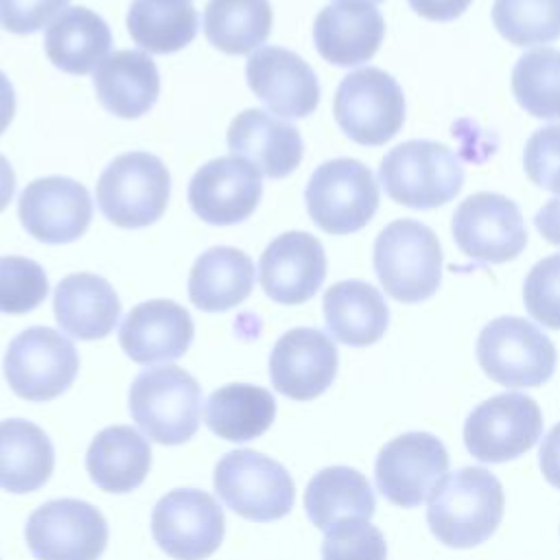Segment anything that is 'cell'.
<instances>
[{
  "instance_id": "obj_24",
  "label": "cell",
  "mask_w": 560,
  "mask_h": 560,
  "mask_svg": "<svg viewBox=\"0 0 560 560\" xmlns=\"http://www.w3.org/2000/svg\"><path fill=\"white\" fill-rule=\"evenodd\" d=\"M94 90L101 105L118 118L147 114L160 94V74L142 50H116L94 70Z\"/></svg>"
},
{
  "instance_id": "obj_43",
  "label": "cell",
  "mask_w": 560,
  "mask_h": 560,
  "mask_svg": "<svg viewBox=\"0 0 560 560\" xmlns=\"http://www.w3.org/2000/svg\"><path fill=\"white\" fill-rule=\"evenodd\" d=\"M540 470H542V477L560 490V422L542 440Z\"/></svg>"
},
{
  "instance_id": "obj_5",
  "label": "cell",
  "mask_w": 560,
  "mask_h": 560,
  "mask_svg": "<svg viewBox=\"0 0 560 560\" xmlns=\"http://www.w3.org/2000/svg\"><path fill=\"white\" fill-rule=\"evenodd\" d=\"M168 195V168L158 155L147 151L114 158L96 184V201L103 217L127 230L155 223L166 210Z\"/></svg>"
},
{
  "instance_id": "obj_23",
  "label": "cell",
  "mask_w": 560,
  "mask_h": 560,
  "mask_svg": "<svg viewBox=\"0 0 560 560\" xmlns=\"http://www.w3.org/2000/svg\"><path fill=\"white\" fill-rule=\"evenodd\" d=\"M228 147L271 179L287 177L302 162V136L265 109H245L228 127Z\"/></svg>"
},
{
  "instance_id": "obj_9",
  "label": "cell",
  "mask_w": 560,
  "mask_h": 560,
  "mask_svg": "<svg viewBox=\"0 0 560 560\" xmlns=\"http://www.w3.org/2000/svg\"><path fill=\"white\" fill-rule=\"evenodd\" d=\"M304 199L317 228L337 236L352 234L374 217L378 184L363 162L337 158L313 171Z\"/></svg>"
},
{
  "instance_id": "obj_41",
  "label": "cell",
  "mask_w": 560,
  "mask_h": 560,
  "mask_svg": "<svg viewBox=\"0 0 560 560\" xmlns=\"http://www.w3.org/2000/svg\"><path fill=\"white\" fill-rule=\"evenodd\" d=\"M70 0H0V24L9 33L42 31Z\"/></svg>"
},
{
  "instance_id": "obj_40",
  "label": "cell",
  "mask_w": 560,
  "mask_h": 560,
  "mask_svg": "<svg viewBox=\"0 0 560 560\" xmlns=\"http://www.w3.org/2000/svg\"><path fill=\"white\" fill-rule=\"evenodd\" d=\"M523 166L536 186L560 195V125L542 127L529 136Z\"/></svg>"
},
{
  "instance_id": "obj_36",
  "label": "cell",
  "mask_w": 560,
  "mask_h": 560,
  "mask_svg": "<svg viewBox=\"0 0 560 560\" xmlns=\"http://www.w3.org/2000/svg\"><path fill=\"white\" fill-rule=\"evenodd\" d=\"M492 22L514 46H538L560 37V0H494Z\"/></svg>"
},
{
  "instance_id": "obj_6",
  "label": "cell",
  "mask_w": 560,
  "mask_h": 560,
  "mask_svg": "<svg viewBox=\"0 0 560 560\" xmlns=\"http://www.w3.org/2000/svg\"><path fill=\"white\" fill-rule=\"evenodd\" d=\"M214 490L232 512L256 523L287 516L295 501V486L287 468L249 448L230 451L219 459Z\"/></svg>"
},
{
  "instance_id": "obj_7",
  "label": "cell",
  "mask_w": 560,
  "mask_h": 560,
  "mask_svg": "<svg viewBox=\"0 0 560 560\" xmlns=\"http://www.w3.org/2000/svg\"><path fill=\"white\" fill-rule=\"evenodd\" d=\"M481 370L505 387H538L556 370V346L532 322L503 315L483 326L477 339Z\"/></svg>"
},
{
  "instance_id": "obj_8",
  "label": "cell",
  "mask_w": 560,
  "mask_h": 560,
  "mask_svg": "<svg viewBox=\"0 0 560 560\" xmlns=\"http://www.w3.org/2000/svg\"><path fill=\"white\" fill-rule=\"evenodd\" d=\"M335 120L357 144L389 142L405 122V94L398 81L381 68H359L346 74L332 101Z\"/></svg>"
},
{
  "instance_id": "obj_47",
  "label": "cell",
  "mask_w": 560,
  "mask_h": 560,
  "mask_svg": "<svg viewBox=\"0 0 560 560\" xmlns=\"http://www.w3.org/2000/svg\"><path fill=\"white\" fill-rule=\"evenodd\" d=\"M370 2H383V0H370Z\"/></svg>"
},
{
  "instance_id": "obj_15",
  "label": "cell",
  "mask_w": 560,
  "mask_h": 560,
  "mask_svg": "<svg viewBox=\"0 0 560 560\" xmlns=\"http://www.w3.org/2000/svg\"><path fill=\"white\" fill-rule=\"evenodd\" d=\"M448 468V453L440 438L411 431L387 442L374 464L376 488L400 508H418Z\"/></svg>"
},
{
  "instance_id": "obj_29",
  "label": "cell",
  "mask_w": 560,
  "mask_h": 560,
  "mask_svg": "<svg viewBox=\"0 0 560 560\" xmlns=\"http://www.w3.org/2000/svg\"><path fill=\"white\" fill-rule=\"evenodd\" d=\"M254 289V262L236 247H212L203 252L188 276V298L206 313L228 311Z\"/></svg>"
},
{
  "instance_id": "obj_1",
  "label": "cell",
  "mask_w": 560,
  "mask_h": 560,
  "mask_svg": "<svg viewBox=\"0 0 560 560\" xmlns=\"http://www.w3.org/2000/svg\"><path fill=\"white\" fill-rule=\"evenodd\" d=\"M503 508L501 481L486 468L468 466L440 479L429 497L427 521L440 542L468 549L494 534Z\"/></svg>"
},
{
  "instance_id": "obj_46",
  "label": "cell",
  "mask_w": 560,
  "mask_h": 560,
  "mask_svg": "<svg viewBox=\"0 0 560 560\" xmlns=\"http://www.w3.org/2000/svg\"><path fill=\"white\" fill-rule=\"evenodd\" d=\"M13 192H15V173L9 160L0 153V212L9 206Z\"/></svg>"
},
{
  "instance_id": "obj_10",
  "label": "cell",
  "mask_w": 560,
  "mask_h": 560,
  "mask_svg": "<svg viewBox=\"0 0 560 560\" xmlns=\"http://www.w3.org/2000/svg\"><path fill=\"white\" fill-rule=\"evenodd\" d=\"M79 354L59 330L33 326L11 339L4 352L9 387L24 400L46 402L61 396L77 378Z\"/></svg>"
},
{
  "instance_id": "obj_26",
  "label": "cell",
  "mask_w": 560,
  "mask_h": 560,
  "mask_svg": "<svg viewBox=\"0 0 560 560\" xmlns=\"http://www.w3.org/2000/svg\"><path fill=\"white\" fill-rule=\"evenodd\" d=\"M324 319L332 337L346 346L376 343L389 324V308L378 289L363 280H343L324 293Z\"/></svg>"
},
{
  "instance_id": "obj_4",
  "label": "cell",
  "mask_w": 560,
  "mask_h": 560,
  "mask_svg": "<svg viewBox=\"0 0 560 560\" xmlns=\"http://www.w3.org/2000/svg\"><path fill=\"white\" fill-rule=\"evenodd\" d=\"M389 199L413 210H431L451 201L464 184L459 158L433 140H407L394 147L378 166Z\"/></svg>"
},
{
  "instance_id": "obj_18",
  "label": "cell",
  "mask_w": 560,
  "mask_h": 560,
  "mask_svg": "<svg viewBox=\"0 0 560 560\" xmlns=\"http://www.w3.org/2000/svg\"><path fill=\"white\" fill-rule=\"evenodd\" d=\"M339 354L335 341L317 328H291L269 357V378L276 392L293 400H313L337 376Z\"/></svg>"
},
{
  "instance_id": "obj_39",
  "label": "cell",
  "mask_w": 560,
  "mask_h": 560,
  "mask_svg": "<svg viewBox=\"0 0 560 560\" xmlns=\"http://www.w3.org/2000/svg\"><path fill=\"white\" fill-rule=\"evenodd\" d=\"M527 313L547 328L560 330V254L538 260L523 284Z\"/></svg>"
},
{
  "instance_id": "obj_17",
  "label": "cell",
  "mask_w": 560,
  "mask_h": 560,
  "mask_svg": "<svg viewBox=\"0 0 560 560\" xmlns=\"http://www.w3.org/2000/svg\"><path fill=\"white\" fill-rule=\"evenodd\" d=\"M18 214L31 236L48 245H63L90 228L92 199L88 188L70 177H39L22 190Z\"/></svg>"
},
{
  "instance_id": "obj_42",
  "label": "cell",
  "mask_w": 560,
  "mask_h": 560,
  "mask_svg": "<svg viewBox=\"0 0 560 560\" xmlns=\"http://www.w3.org/2000/svg\"><path fill=\"white\" fill-rule=\"evenodd\" d=\"M409 7L424 20L451 22L459 18L472 0H407Z\"/></svg>"
},
{
  "instance_id": "obj_11",
  "label": "cell",
  "mask_w": 560,
  "mask_h": 560,
  "mask_svg": "<svg viewBox=\"0 0 560 560\" xmlns=\"http://www.w3.org/2000/svg\"><path fill=\"white\" fill-rule=\"evenodd\" d=\"M24 538L35 560H98L109 529L92 503L55 499L28 516Z\"/></svg>"
},
{
  "instance_id": "obj_22",
  "label": "cell",
  "mask_w": 560,
  "mask_h": 560,
  "mask_svg": "<svg viewBox=\"0 0 560 560\" xmlns=\"http://www.w3.org/2000/svg\"><path fill=\"white\" fill-rule=\"evenodd\" d=\"M385 20L370 0H335L313 24L317 52L335 66H359L372 59L383 42Z\"/></svg>"
},
{
  "instance_id": "obj_25",
  "label": "cell",
  "mask_w": 560,
  "mask_h": 560,
  "mask_svg": "<svg viewBox=\"0 0 560 560\" xmlns=\"http://www.w3.org/2000/svg\"><path fill=\"white\" fill-rule=\"evenodd\" d=\"M55 317L77 339L107 337L120 315V302L112 284L88 271L66 276L55 289Z\"/></svg>"
},
{
  "instance_id": "obj_28",
  "label": "cell",
  "mask_w": 560,
  "mask_h": 560,
  "mask_svg": "<svg viewBox=\"0 0 560 560\" xmlns=\"http://www.w3.org/2000/svg\"><path fill=\"white\" fill-rule=\"evenodd\" d=\"M85 468L101 490L116 494L131 492L144 481L151 468L149 440L127 424L107 427L92 440Z\"/></svg>"
},
{
  "instance_id": "obj_14",
  "label": "cell",
  "mask_w": 560,
  "mask_h": 560,
  "mask_svg": "<svg viewBox=\"0 0 560 560\" xmlns=\"http://www.w3.org/2000/svg\"><path fill=\"white\" fill-rule=\"evenodd\" d=\"M453 238L477 262L514 260L527 243L518 206L499 192H475L453 214Z\"/></svg>"
},
{
  "instance_id": "obj_45",
  "label": "cell",
  "mask_w": 560,
  "mask_h": 560,
  "mask_svg": "<svg viewBox=\"0 0 560 560\" xmlns=\"http://www.w3.org/2000/svg\"><path fill=\"white\" fill-rule=\"evenodd\" d=\"M15 114V92L9 77L0 70V133L9 127Z\"/></svg>"
},
{
  "instance_id": "obj_2",
  "label": "cell",
  "mask_w": 560,
  "mask_h": 560,
  "mask_svg": "<svg viewBox=\"0 0 560 560\" xmlns=\"http://www.w3.org/2000/svg\"><path fill=\"white\" fill-rule=\"evenodd\" d=\"M374 269L383 289L398 302L431 298L442 282V249L435 232L413 219H396L374 243Z\"/></svg>"
},
{
  "instance_id": "obj_44",
  "label": "cell",
  "mask_w": 560,
  "mask_h": 560,
  "mask_svg": "<svg viewBox=\"0 0 560 560\" xmlns=\"http://www.w3.org/2000/svg\"><path fill=\"white\" fill-rule=\"evenodd\" d=\"M536 230L553 245H560V197L549 199L534 217Z\"/></svg>"
},
{
  "instance_id": "obj_35",
  "label": "cell",
  "mask_w": 560,
  "mask_h": 560,
  "mask_svg": "<svg viewBox=\"0 0 560 560\" xmlns=\"http://www.w3.org/2000/svg\"><path fill=\"white\" fill-rule=\"evenodd\" d=\"M512 92L534 118H560V50L536 48L525 52L512 70Z\"/></svg>"
},
{
  "instance_id": "obj_3",
  "label": "cell",
  "mask_w": 560,
  "mask_h": 560,
  "mask_svg": "<svg viewBox=\"0 0 560 560\" xmlns=\"http://www.w3.org/2000/svg\"><path fill=\"white\" fill-rule=\"evenodd\" d=\"M129 413L153 442L184 444L199 429L201 387L177 365L147 368L131 383Z\"/></svg>"
},
{
  "instance_id": "obj_21",
  "label": "cell",
  "mask_w": 560,
  "mask_h": 560,
  "mask_svg": "<svg viewBox=\"0 0 560 560\" xmlns=\"http://www.w3.org/2000/svg\"><path fill=\"white\" fill-rule=\"evenodd\" d=\"M195 337L190 313L173 300H149L133 306L120 324L125 354L142 365L179 359Z\"/></svg>"
},
{
  "instance_id": "obj_16",
  "label": "cell",
  "mask_w": 560,
  "mask_h": 560,
  "mask_svg": "<svg viewBox=\"0 0 560 560\" xmlns=\"http://www.w3.org/2000/svg\"><path fill=\"white\" fill-rule=\"evenodd\" d=\"M262 195V173L238 155L206 162L190 179L188 201L192 212L210 225L245 221Z\"/></svg>"
},
{
  "instance_id": "obj_20",
  "label": "cell",
  "mask_w": 560,
  "mask_h": 560,
  "mask_svg": "<svg viewBox=\"0 0 560 560\" xmlns=\"http://www.w3.org/2000/svg\"><path fill=\"white\" fill-rule=\"evenodd\" d=\"M260 287L278 304L295 306L311 300L326 278V254L308 232H284L262 252Z\"/></svg>"
},
{
  "instance_id": "obj_19",
  "label": "cell",
  "mask_w": 560,
  "mask_h": 560,
  "mask_svg": "<svg viewBox=\"0 0 560 560\" xmlns=\"http://www.w3.org/2000/svg\"><path fill=\"white\" fill-rule=\"evenodd\" d=\"M247 85L282 118H304L319 103V83L313 68L293 50L265 46L247 57Z\"/></svg>"
},
{
  "instance_id": "obj_13",
  "label": "cell",
  "mask_w": 560,
  "mask_h": 560,
  "mask_svg": "<svg viewBox=\"0 0 560 560\" xmlns=\"http://www.w3.org/2000/svg\"><path fill=\"white\" fill-rule=\"evenodd\" d=\"M542 433V416L534 398L516 392L477 405L464 424V442L479 462L501 464L527 453Z\"/></svg>"
},
{
  "instance_id": "obj_37",
  "label": "cell",
  "mask_w": 560,
  "mask_h": 560,
  "mask_svg": "<svg viewBox=\"0 0 560 560\" xmlns=\"http://www.w3.org/2000/svg\"><path fill=\"white\" fill-rule=\"evenodd\" d=\"M48 295V278L39 262L24 256L0 258V313L22 315Z\"/></svg>"
},
{
  "instance_id": "obj_31",
  "label": "cell",
  "mask_w": 560,
  "mask_h": 560,
  "mask_svg": "<svg viewBox=\"0 0 560 560\" xmlns=\"http://www.w3.org/2000/svg\"><path fill=\"white\" fill-rule=\"evenodd\" d=\"M304 508L311 523L328 529L339 521H370L376 508L370 481L354 468L328 466L315 472L304 490Z\"/></svg>"
},
{
  "instance_id": "obj_33",
  "label": "cell",
  "mask_w": 560,
  "mask_h": 560,
  "mask_svg": "<svg viewBox=\"0 0 560 560\" xmlns=\"http://www.w3.org/2000/svg\"><path fill=\"white\" fill-rule=\"evenodd\" d=\"M199 18L190 0H133L127 13L131 39L155 55L177 52L197 35Z\"/></svg>"
},
{
  "instance_id": "obj_34",
  "label": "cell",
  "mask_w": 560,
  "mask_h": 560,
  "mask_svg": "<svg viewBox=\"0 0 560 560\" xmlns=\"http://www.w3.org/2000/svg\"><path fill=\"white\" fill-rule=\"evenodd\" d=\"M269 0H208L203 9L206 39L225 55H247L271 33Z\"/></svg>"
},
{
  "instance_id": "obj_27",
  "label": "cell",
  "mask_w": 560,
  "mask_h": 560,
  "mask_svg": "<svg viewBox=\"0 0 560 560\" xmlns=\"http://www.w3.org/2000/svg\"><path fill=\"white\" fill-rule=\"evenodd\" d=\"M112 48L107 22L85 7L63 9L44 33L46 57L63 72L88 74Z\"/></svg>"
},
{
  "instance_id": "obj_38",
  "label": "cell",
  "mask_w": 560,
  "mask_h": 560,
  "mask_svg": "<svg viewBox=\"0 0 560 560\" xmlns=\"http://www.w3.org/2000/svg\"><path fill=\"white\" fill-rule=\"evenodd\" d=\"M322 560H387V545L378 527L348 518L326 529Z\"/></svg>"
},
{
  "instance_id": "obj_32",
  "label": "cell",
  "mask_w": 560,
  "mask_h": 560,
  "mask_svg": "<svg viewBox=\"0 0 560 560\" xmlns=\"http://www.w3.org/2000/svg\"><path fill=\"white\" fill-rule=\"evenodd\" d=\"M203 418L214 435L228 442H247L271 427L276 400L265 387L230 383L210 394Z\"/></svg>"
},
{
  "instance_id": "obj_12",
  "label": "cell",
  "mask_w": 560,
  "mask_h": 560,
  "mask_svg": "<svg viewBox=\"0 0 560 560\" xmlns=\"http://www.w3.org/2000/svg\"><path fill=\"white\" fill-rule=\"evenodd\" d=\"M151 534L158 547L175 560H206L223 542L225 516L212 494L177 488L155 503Z\"/></svg>"
},
{
  "instance_id": "obj_30",
  "label": "cell",
  "mask_w": 560,
  "mask_h": 560,
  "mask_svg": "<svg viewBox=\"0 0 560 560\" xmlns=\"http://www.w3.org/2000/svg\"><path fill=\"white\" fill-rule=\"evenodd\" d=\"M55 448L50 438L31 420L0 422V488L24 494L39 490L52 475Z\"/></svg>"
}]
</instances>
